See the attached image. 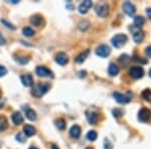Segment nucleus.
<instances>
[{
    "label": "nucleus",
    "mask_w": 151,
    "mask_h": 149,
    "mask_svg": "<svg viewBox=\"0 0 151 149\" xmlns=\"http://www.w3.org/2000/svg\"><path fill=\"white\" fill-rule=\"evenodd\" d=\"M28 149H38V148H36V147H35V146H32V147H29Z\"/></svg>",
    "instance_id": "58836bf2"
},
{
    "label": "nucleus",
    "mask_w": 151,
    "mask_h": 149,
    "mask_svg": "<svg viewBox=\"0 0 151 149\" xmlns=\"http://www.w3.org/2000/svg\"><path fill=\"white\" fill-rule=\"evenodd\" d=\"M145 22V19L144 17H142V16H136L135 18H134V24H135V26H137V27H140V26H142L143 24Z\"/></svg>",
    "instance_id": "b1692460"
},
{
    "label": "nucleus",
    "mask_w": 151,
    "mask_h": 149,
    "mask_svg": "<svg viewBox=\"0 0 151 149\" xmlns=\"http://www.w3.org/2000/svg\"><path fill=\"white\" fill-rule=\"evenodd\" d=\"M3 105H4V102L2 101V99H0V108H2V107H3Z\"/></svg>",
    "instance_id": "e433bc0d"
},
{
    "label": "nucleus",
    "mask_w": 151,
    "mask_h": 149,
    "mask_svg": "<svg viewBox=\"0 0 151 149\" xmlns=\"http://www.w3.org/2000/svg\"><path fill=\"white\" fill-rule=\"evenodd\" d=\"M16 140L19 141V142H24L25 138H24V136L22 134H17V135H16Z\"/></svg>",
    "instance_id": "473e14b6"
},
{
    "label": "nucleus",
    "mask_w": 151,
    "mask_h": 149,
    "mask_svg": "<svg viewBox=\"0 0 151 149\" xmlns=\"http://www.w3.org/2000/svg\"><path fill=\"white\" fill-rule=\"evenodd\" d=\"M6 43V41H5V38L3 37V35L0 33V45H4Z\"/></svg>",
    "instance_id": "f704fd0d"
},
{
    "label": "nucleus",
    "mask_w": 151,
    "mask_h": 149,
    "mask_svg": "<svg viewBox=\"0 0 151 149\" xmlns=\"http://www.w3.org/2000/svg\"><path fill=\"white\" fill-rule=\"evenodd\" d=\"M127 40L128 38L125 35H116L113 38H112L111 41H112V45L115 46V48H119L125 45Z\"/></svg>",
    "instance_id": "39448f33"
},
{
    "label": "nucleus",
    "mask_w": 151,
    "mask_h": 149,
    "mask_svg": "<svg viewBox=\"0 0 151 149\" xmlns=\"http://www.w3.org/2000/svg\"><path fill=\"white\" fill-rule=\"evenodd\" d=\"M12 122H13L14 125H20L21 123L23 122V117L19 112H14L11 116Z\"/></svg>",
    "instance_id": "dca6fc26"
},
{
    "label": "nucleus",
    "mask_w": 151,
    "mask_h": 149,
    "mask_svg": "<svg viewBox=\"0 0 151 149\" xmlns=\"http://www.w3.org/2000/svg\"><path fill=\"white\" fill-rule=\"evenodd\" d=\"M138 119L142 123H147L151 121V111L149 109L142 108L138 113Z\"/></svg>",
    "instance_id": "423d86ee"
},
{
    "label": "nucleus",
    "mask_w": 151,
    "mask_h": 149,
    "mask_svg": "<svg viewBox=\"0 0 151 149\" xmlns=\"http://www.w3.org/2000/svg\"><path fill=\"white\" fill-rule=\"evenodd\" d=\"M25 115H26V118H27L28 120H30V121H35V120H36V118H37L35 111V110H32V109H27V110H26Z\"/></svg>",
    "instance_id": "6ab92c4d"
},
{
    "label": "nucleus",
    "mask_w": 151,
    "mask_h": 149,
    "mask_svg": "<svg viewBox=\"0 0 151 149\" xmlns=\"http://www.w3.org/2000/svg\"><path fill=\"white\" fill-rule=\"evenodd\" d=\"M92 5H93V3H92L91 0H85V1L81 4V5L79 6L80 13H82V14L87 13V12L89 11V9L92 7Z\"/></svg>",
    "instance_id": "9b49d317"
},
{
    "label": "nucleus",
    "mask_w": 151,
    "mask_h": 149,
    "mask_svg": "<svg viewBox=\"0 0 151 149\" xmlns=\"http://www.w3.org/2000/svg\"><path fill=\"white\" fill-rule=\"evenodd\" d=\"M123 10L128 16L133 17L134 14H135V12H136V8L131 2H125V3L123 4Z\"/></svg>",
    "instance_id": "9d476101"
},
{
    "label": "nucleus",
    "mask_w": 151,
    "mask_h": 149,
    "mask_svg": "<svg viewBox=\"0 0 151 149\" xmlns=\"http://www.w3.org/2000/svg\"><path fill=\"white\" fill-rule=\"evenodd\" d=\"M20 79H21V82H22V84L25 87H32L33 79H32V77H31L30 75H28V74L23 75V76H21Z\"/></svg>",
    "instance_id": "ddd939ff"
},
{
    "label": "nucleus",
    "mask_w": 151,
    "mask_h": 149,
    "mask_svg": "<svg viewBox=\"0 0 151 149\" xmlns=\"http://www.w3.org/2000/svg\"><path fill=\"white\" fill-rule=\"evenodd\" d=\"M2 98V92H1V90H0V99Z\"/></svg>",
    "instance_id": "ea45409f"
},
{
    "label": "nucleus",
    "mask_w": 151,
    "mask_h": 149,
    "mask_svg": "<svg viewBox=\"0 0 151 149\" xmlns=\"http://www.w3.org/2000/svg\"><path fill=\"white\" fill-rule=\"evenodd\" d=\"M7 74V70L5 67H3V66H0V78L1 77H4Z\"/></svg>",
    "instance_id": "7c9ffc66"
},
{
    "label": "nucleus",
    "mask_w": 151,
    "mask_h": 149,
    "mask_svg": "<svg viewBox=\"0 0 151 149\" xmlns=\"http://www.w3.org/2000/svg\"><path fill=\"white\" fill-rule=\"evenodd\" d=\"M129 75L133 78V79H140L144 75V70L141 67H133L129 70Z\"/></svg>",
    "instance_id": "1a4fd4ad"
},
{
    "label": "nucleus",
    "mask_w": 151,
    "mask_h": 149,
    "mask_svg": "<svg viewBox=\"0 0 151 149\" xmlns=\"http://www.w3.org/2000/svg\"><path fill=\"white\" fill-rule=\"evenodd\" d=\"M149 76H150V78H151V70L149 71Z\"/></svg>",
    "instance_id": "a19ab883"
},
{
    "label": "nucleus",
    "mask_w": 151,
    "mask_h": 149,
    "mask_svg": "<svg viewBox=\"0 0 151 149\" xmlns=\"http://www.w3.org/2000/svg\"><path fill=\"white\" fill-rule=\"evenodd\" d=\"M8 127V122L4 116H0V131H4Z\"/></svg>",
    "instance_id": "4be33fe9"
},
{
    "label": "nucleus",
    "mask_w": 151,
    "mask_h": 149,
    "mask_svg": "<svg viewBox=\"0 0 151 149\" xmlns=\"http://www.w3.org/2000/svg\"><path fill=\"white\" fill-rule=\"evenodd\" d=\"M146 14H147V16L149 17V19L151 20V8H147V9H146Z\"/></svg>",
    "instance_id": "c9c22d12"
},
{
    "label": "nucleus",
    "mask_w": 151,
    "mask_h": 149,
    "mask_svg": "<svg viewBox=\"0 0 151 149\" xmlns=\"http://www.w3.org/2000/svg\"><path fill=\"white\" fill-rule=\"evenodd\" d=\"M112 113H113L114 117H116V118H119V117L122 116L123 112H122V110H120V109H114Z\"/></svg>",
    "instance_id": "c85d7f7f"
},
{
    "label": "nucleus",
    "mask_w": 151,
    "mask_h": 149,
    "mask_svg": "<svg viewBox=\"0 0 151 149\" xmlns=\"http://www.w3.org/2000/svg\"><path fill=\"white\" fill-rule=\"evenodd\" d=\"M86 116H87V119H88V121H89V123L92 124V125H94V124H96L97 122H98L99 115L97 113H95V112H87Z\"/></svg>",
    "instance_id": "2eb2a0df"
},
{
    "label": "nucleus",
    "mask_w": 151,
    "mask_h": 149,
    "mask_svg": "<svg viewBox=\"0 0 151 149\" xmlns=\"http://www.w3.org/2000/svg\"><path fill=\"white\" fill-rule=\"evenodd\" d=\"M90 53V50H87L86 52H84L83 53H81V55H79L77 58H76V63H82L83 62H85V60L87 58V57L89 55Z\"/></svg>",
    "instance_id": "412c9836"
},
{
    "label": "nucleus",
    "mask_w": 151,
    "mask_h": 149,
    "mask_svg": "<svg viewBox=\"0 0 151 149\" xmlns=\"http://www.w3.org/2000/svg\"><path fill=\"white\" fill-rule=\"evenodd\" d=\"M108 73L111 77H115V76H117L119 73L118 66L115 65V63H110V65H109V68H108Z\"/></svg>",
    "instance_id": "f3484780"
},
{
    "label": "nucleus",
    "mask_w": 151,
    "mask_h": 149,
    "mask_svg": "<svg viewBox=\"0 0 151 149\" xmlns=\"http://www.w3.org/2000/svg\"><path fill=\"white\" fill-rule=\"evenodd\" d=\"M23 131H24V134H25L26 136H28V137H30V136H33L35 134V128L33 127L32 125H25L23 128Z\"/></svg>",
    "instance_id": "a211bd4d"
},
{
    "label": "nucleus",
    "mask_w": 151,
    "mask_h": 149,
    "mask_svg": "<svg viewBox=\"0 0 151 149\" xmlns=\"http://www.w3.org/2000/svg\"><path fill=\"white\" fill-rule=\"evenodd\" d=\"M130 30L133 35V40L136 43H140L142 42L143 38H144V32L143 30H141L140 27H137V26L133 25L130 27Z\"/></svg>",
    "instance_id": "f03ea898"
},
{
    "label": "nucleus",
    "mask_w": 151,
    "mask_h": 149,
    "mask_svg": "<svg viewBox=\"0 0 151 149\" xmlns=\"http://www.w3.org/2000/svg\"><path fill=\"white\" fill-rule=\"evenodd\" d=\"M52 149H58V147L57 145H55V144H53V145L52 146Z\"/></svg>",
    "instance_id": "4c0bfd02"
},
{
    "label": "nucleus",
    "mask_w": 151,
    "mask_h": 149,
    "mask_svg": "<svg viewBox=\"0 0 151 149\" xmlns=\"http://www.w3.org/2000/svg\"><path fill=\"white\" fill-rule=\"evenodd\" d=\"M145 53H146V55H147L148 57L151 58V45H149V46H147V48H146Z\"/></svg>",
    "instance_id": "72a5a7b5"
},
{
    "label": "nucleus",
    "mask_w": 151,
    "mask_h": 149,
    "mask_svg": "<svg viewBox=\"0 0 151 149\" xmlns=\"http://www.w3.org/2000/svg\"><path fill=\"white\" fill-rule=\"evenodd\" d=\"M55 126H57L60 130H65L67 124H65V121L64 119L60 118V119H57V120H55Z\"/></svg>",
    "instance_id": "5701e85b"
},
{
    "label": "nucleus",
    "mask_w": 151,
    "mask_h": 149,
    "mask_svg": "<svg viewBox=\"0 0 151 149\" xmlns=\"http://www.w3.org/2000/svg\"><path fill=\"white\" fill-rule=\"evenodd\" d=\"M1 23H3L6 27H8L10 29H15V26H14L13 24H11L10 22H8L7 20H5V19H1Z\"/></svg>",
    "instance_id": "c756f323"
},
{
    "label": "nucleus",
    "mask_w": 151,
    "mask_h": 149,
    "mask_svg": "<svg viewBox=\"0 0 151 149\" xmlns=\"http://www.w3.org/2000/svg\"><path fill=\"white\" fill-rule=\"evenodd\" d=\"M86 149H93V148H86Z\"/></svg>",
    "instance_id": "79ce46f5"
},
{
    "label": "nucleus",
    "mask_w": 151,
    "mask_h": 149,
    "mask_svg": "<svg viewBox=\"0 0 151 149\" xmlns=\"http://www.w3.org/2000/svg\"><path fill=\"white\" fill-rule=\"evenodd\" d=\"M104 148L105 149H112V144L108 139H105L104 140Z\"/></svg>",
    "instance_id": "2f4dec72"
},
{
    "label": "nucleus",
    "mask_w": 151,
    "mask_h": 149,
    "mask_svg": "<svg viewBox=\"0 0 151 149\" xmlns=\"http://www.w3.org/2000/svg\"><path fill=\"white\" fill-rule=\"evenodd\" d=\"M142 97L144 98L145 100H147L148 102H151V91L149 89L147 90H144L142 92Z\"/></svg>",
    "instance_id": "cd10ccee"
},
{
    "label": "nucleus",
    "mask_w": 151,
    "mask_h": 149,
    "mask_svg": "<svg viewBox=\"0 0 151 149\" xmlns=\"http://www.w3.org/2000/svg\"><path fill=\"white\" fill-rule=\"evenodd\" d=\"M41 22H42V18H41L40 15H33L31 16L30 18V23L32 25H35V26H40Z\"/></svg>",
    "instance_id": "aec40b11"
},
{
    "label": "nucleus",
    "mask_w": 151,
    "mask_h": 149,
    "mask_svg": "<svg viewBox=\"0 0 151 149\" xmlns=\"http://www.w3.org/2000/svg\"><path fill=\"white\" fill-rule=\"evenodd\" d=\"M113 96L115 98V100L118 102L119 104H126L129 103L132 99V94L131 93H127V94H121V93L115 92L113 93Z\"/></svg>",
    "instance_id": "7ed1b4c3"
},
{
    "label": "nucleus",
    "mask_w": 151,
    "mask_h": 149,
    "mask_svg": "<svg viewBox=\"0 0 151 149\" xmlns=\"http://www.w3.org/2000/svg\"><path fill=\"white\" fill-rule=\"evenodd\" d=\"M89 27H90V22H89V21H87V20H83V21H81V22L79 23V28L81 29V30H83V31L87 30Z\"/></svg>",
    "instance_id": "bb28decb"
},
{
    "label": "nucleus",
    "mask_w": 151,
    "mask_h": 149,
    "mask_svg": "<svg viewBox=\"0 0 151 149\" xmlns=\"http://www.w3.org/2000/svg\"><path fill=\"white\" fill-rule=\"evenodd\" d=\"M96 12L100 17H106L109 13V6L105 2H100L96 5Z\"/></svg>",
    "instance_id": "20e7f679"
},
{
    "label": "nucleus",
    "mask_w": 151,
    "mask_h": 149,
    "mask_svg": "<svg viewBox=\"0 0 151 149\" xmlns=\"http://www.w3.org/2000/svg\"><path fill=\"white\" fill-rule=\"evenodd\" d=\"M36 72V75L38 77H42V78H52V71L50 69L45 67H42V66H40V67L36 68L35 70Z\"/></svg>",
    "instance_id": "0eeeda50"
},
{
    "label": "nucleus",
    "mask_w": 151,
    "mask_h": 149,
    "mask_svg": "<svg viewBox=\"0 0 151 149\" xmlns=\"http://www.w3.org/2000/svg\"><path fill=\"white\" fill-rule=\"evenodd\" d=\"M97 137H98V134H97V132H95L93 130L89 131L87 133V138L89 139L90 141H95L97 139Z\"/></svg>",
    "instance_id": "393cba45"
},
{
    "label": "nucleus",
    "mask_w": 151,
    "mask_h": 149,
    "mask_svg": "<svg viewBox=\"0 0 151 149\" xmlns=\"http://www.w3.org/2000/svg\"><path fill=\"white\" fill-rule=\"evenodd\" d=\"M81 132H82L81 127L79 125H74L70 129V135L73 138H79L80 135H81Z\"/></svg>",
    "instance_id": "4468645a"
},
{
    "label": "nucleus",
    "mask_w": 151,
    "mask_h": 149,
    "mask_svg": "<svg viewBox=\"0 0 151 149\" xmlns=\"http://www.w3.org/2000/svg\"><path fill=\"white\" fill-rule=\"evenodd\" d=\"M22 33L25 36H28V37H30V36H32L35 35V31H33V29L31 27H24L22 29Z\"/></svg>",
    "instance_id": "a878e982"
},
{
    "label": "nucleus",
    "mask_w": 151,
    "mask_h": 149,
    "mask_svg": "<svg viewBox=\"0 0 151 149\" xmlns=\"http://www.w3.org/2000/svg\"><path fill=\"white\" fill-rule=\"evenodd\" d=\"M50 90V85L48 84H37L31 90V95L35 98H40Z\"/></svg>",
    "instance_id": "f257e3e1"
},
{
    "label": "nucleus",
    "mask_w": 151,
    "mask_h": 149,
    "mask_svg": "<svg viewBox=\"0 0 151 149\" xmlns=\"http://www.w3.org/2000/svg\"><path fill=\"white\" fill-rule=\"evenodd\" d=\"M55 62L60 66H65V63H68V62H69V58H68V55L65 53H60L55 55Z\"/></svg>",
    "instance_id": "f8f14e48"
},
{
    "label": "nucleus",
    "mask_w": 151,
    "mask_h": 149,
    "mask_svg": "<svg viewBox=\"0 0 151 149\" xmlns=\"http://www.w3.org/2000/svg\"><path fill=\"white\" fill-rule=\"evenodd\" d=\"M111 53V50L108 45H101L97 48L96 50V53L97 55H99L100 58H107Z\"/></svg>",
    "instance_id": "6e6552de"
}]
</instances>
